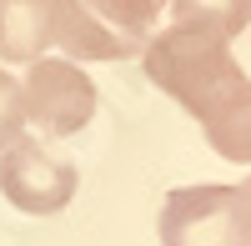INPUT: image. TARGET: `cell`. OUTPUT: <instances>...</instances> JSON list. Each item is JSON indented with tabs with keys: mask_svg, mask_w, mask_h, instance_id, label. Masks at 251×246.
<instances>
[{
	"mask_svg": "<svg viewBox=\"0 0 251 246\" xmlns=\"http://www.w3.org/2000/svg\"><path fill=\"white\" fill-rule=\"evenodd\" d=\"M141 55L151 86L201 121L211 151L221 161L251 166V75L236 66L231 40L166 25L161 35L146 40Z\"/></svg>",
	"mask_w": 251,
	"mask_h": 246,
	"instance_id": "obj_1",
	"label": "cell"
},
{
	"mask_svg": "<svg viewBox=\"0 0 251 246\" xmlns=\"http://www.w3.org/2000/svg\"><path fill=\"white\" fill-rule=\"evenodd\" d=\"M166 0H50V40L71 60H126L156 35Z\"/></svg>",
	"mask_w": 251,
	"mask_h": 246,
	"instance_id": "obj_2",
	"label": "cell"
},
{
	"mask_svg": "<svg viewBox=\"0 0 251 246\" xmlns=\"http://www.w3.org/2000/svg\"><path fill=\"white\" fill-rule=\"evenodd\" d=\"M161 246H251V216L236 186H181L161 201Z\"/></svg>",
	"mask_w": 251,
	"mask_h": 246,
	"instance_id": "obj_3",
	"label": "cell"
},
{
	"mask_svg": "<svg viewBox=\"0 0 251 246\" xmlns=\"http://www.w3.org/2000/svg\"><path fill=\"white\" fill-rule=\"evenodd\" d=\"M25 96V126H35L40 136H80L86 121L96 116V86L75 60H30V75L20 80Z\"/></svg>",
	"mask_w": 251,
	"mask_h": 246,
	"instance_id": "obj_4",
	"label": "cell"
},
{
	"mask_svg": "<svg viewBox=\"0 0 251 246\" xmlns=\"http://www.w3.org/2000/svg\"><path fill=\"white\" fill-rule=\"evenodd\" d=\"M0 191L25 216H55L75 196V166L50 156L40 141L20 136L10 151H0Z\"/></svg>",
	"mask_w": 251,
	"mask_h": 246,
	"instance_id": "obj_5",
	"label": "cell"
},
{
	"mask_svg": "<svg viewBox=\"0 0 251 246\" xmlns=\"http://www.w3.org/2000/svg\"><path fill=\"white\" fill-rule=\"evenodd\" d=\"M50 40V0H0V60L30 66Z\"/></svg>",
	"mask_w": 251,
	"mask_h": 246,
	"instance_id": "obj_6",
	"label": "cell"
},
{
	"mask_svg": "<svg viewBox=\"0 0 251 246\" xmlns=\"http://www.w3.org/2000/svg\"><path fill=\"white\" fill-rule=\"evenodd\" d=\"M166 5H171V25L206 30L221 40H231L251 25V0H166Z\"/></svg>",
	"mask_w": 251,
	"mask_h": 246,
	"instance_id": "obj_7",
	"label": "cell"
},
{
	"mask_svg": "<svg viewBox=\"0 0 251 246\" xmlns=\"http://www.w3.org/2000/svg\"><path fill=\"white\" fill-rule=\"evenodd\" d=\"M20 131H25V96H20V80L0 71V151H10Z\"/></svg>",
	"mask_w": 251,
	"mask_h": 246,
	"instance_id": "obj_8",
	"label": "cell"
},
{
	"mask_svg": "<svg viewBox=\"0 0 251 246\" xmlns=\"http://www.w3.org/2000/svg\"><path fill=\"white\" fill-rule=\"evenodd\" d=\"M236 191H241V206H246V216H251V176L241 181V186H236Z\"/></svg>",
	"mask_w": 251,
	"mask_h": 246,
	"instance_id": "obj_9",
	"label": "cell"
}]
</instances>
